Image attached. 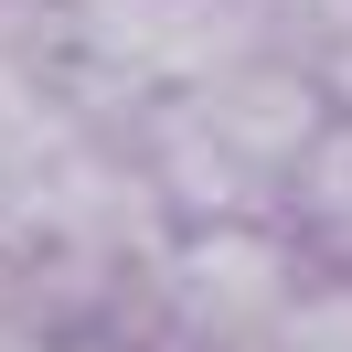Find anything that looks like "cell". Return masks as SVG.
<instances>
[{"mask_svg": "<svg viewBox=\"0 0 352 352\" xmlns=\"http://www.w3.org/2000/svg\"><path fill=\"white\" fill-rule=\"evenodd\" d=\"M86 54L139 86H214L235 65V11L224 0H86Z\"/></svg>", "mask_w": 352, "mask_h": 352, "instance_id": "2", "label": "cell"}, {"mask_svg": "<svg viewBox=\"0 0 352 352\" xmlns=\"http://www.w3.org/2000/svg\"><path fill=\"white\" fill-rule=\"evenodd\" d=\"M171 299L192 331H214V342H256V331H288V256L267 235H245V224H224V235H203L192 256L171 267Z\"/></svg>", "mask_w": 352, "mask_h": 352, "instance_id": "3", "label": "cell"}, {"mask_svg": "<svg viewBox=\"0 0 352 352\" xmlns=\"http://www.w3.org/2000/svg\"><path fill=\"white\" fill-rule=\"evenodd\" d=\"M160 160H171V182L192 203L235 214L256 182H288V171L320 160V96L288 65H224L214 86H192V107L160 129Z\"/></svg>", "mask_w": 352, "mask_h": 352, "instance_id": "1", "label": "cell"}, {"mask_svg": "<svg viewBox=\"0 0 352 352\" xmlns=\"http://www.w3.org/2000/svg\"><path fill=\"white\" fill-rule=\"evenodd\" d=\"M309 192H320V214H331V224H352V129H342V139H320Z\"/></svg>", "mask_w": 352, "mask_h": 352, "instance_id": "4", "label": "cell"}]
</instances>
